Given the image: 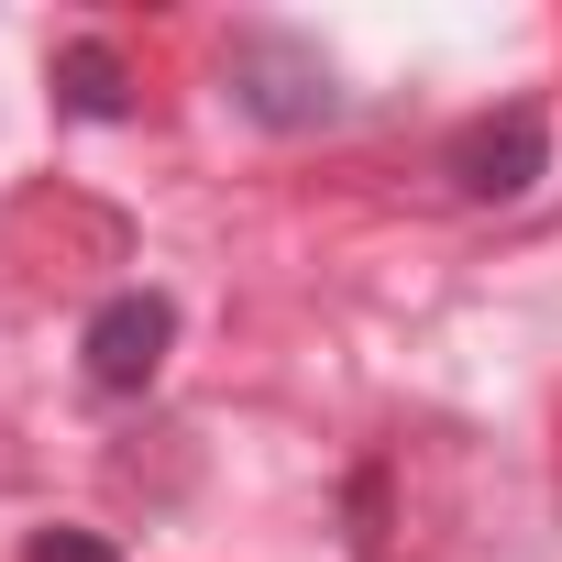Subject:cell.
I'll return each mask as SVG.
<instances>
[{"label":"cell","mask_w":562,"mask_h":562,"mask_svg":"<svg viewBox=\"0 0 562 562\" xmlns=\"http://www.w3.org/2000/svg\"><path fill=\"white\" fill-rule=\"evenodd\" d=\"M221 78H232V100H243L254 122H276V133H299V122H331V111H342L331 56H321V45H299V34H243Z\"/></svg>","instance_id":"6da1fadb"},{"label":"cell","mask_w":562,"mask_h":562,"mask_svg":"<svg viewBox=\"0 0 562 562\" xmlns=\"http://www.w3.org/2000/svg\"><path fill=\"white\" fill-rule=\"evenodd\" d=\"M529 177H540V111H529V100L452 133V188H463V199H518Z\"/></svg>","instance_id":"3957f363"},{"label":"cell","mask_w":562,"mask_h":562,"mask_svg":"<svg viewBox=\"0 0 562 562\" xmlns=\"http://www.w3.org/2000/svg\"><path fill=\"white\" fill-rule=\"evenodd\" d=\"M78 353H89V386L100 397H144L166 375V353H177V310L155 288H122V299H100V321L78 331Z\"/></svg>","instance_id":"7a4b0ae2"},{"label":"cell","mask_w":562,"mask_h":562,"mask_svg":"<svg viewBox=\"0 0 562 562\" xmlns=\"http://www.w3.org/2000/svg\"><path fill=\"white\" fill-rule=\"evenodd\" d=\"M34 562H122V551H111L100 529H45V540H34Z\"/></svg>","instance_id":"5b68a950"},{"label":"cell","mask_w":562,"mask_h":562,"mask_svg":"<svg viewBox=\"0 0 562 562\" xmlns=\"http://www.w3.org/2000/svg\"><path fill=\"white\" fill-rule=\"evenodd\" d=\"M56 100H67L78 122H122V111H133L122 56H111V45H67V56H56Z\"/></svg>","instance_id":"277c9868"}]
</instances>
